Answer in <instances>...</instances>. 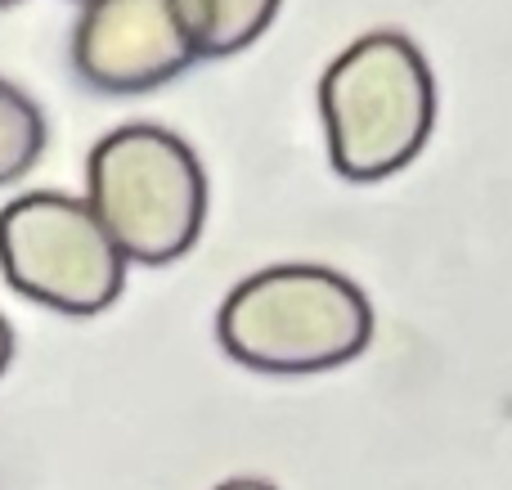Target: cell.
Listing matches in <instances>:
<instances>
[{"label": "cell", "mask_w": 512, "mask_h": 490, "mask_svg": "<svg viewBox=\"0 0 512 490\" xmlns=\"http://www.w3.org/2000/svg\"><path fill=\"white\" fill-rule=\"evenodd\" d=\"M216 338L256 374H324L369 347L373 306L328 266H270L225 297Z\"/></svg>", "instance_id": "1"}, {"label": "cell", "mask_w": 512, "mask_h": 490, "mask_svg": "<svg viewBox=\"0 0 512 490\" xmlns=\"http://www.w3.org/2000/svg\"><path fill=\"white\" fill-rule=\"evenodd\" d=\"M319 113L333 167L346 180H382L409 167L432 135V68L409 36L369 32L328 63Z\"/></svg>", "instance_id": "2"}, {"label": "cell", "mask_w": 512, "mask_h": 490, "mask_svg": "<svg viewBox=\"0 0 512 490\" xmlns=\"http://www.w3.org/2000/svg\"><path fill=\"white\" fill-rule=\"evenodd\" d=\"M86 207L122 261L167 266L203 234L207 176L198 153L162 126H122L90 153Z\"/></svg>", "instance_id": "3"}, {"label": "cell", "mask_w": 512, "mask_h": 490, "mask_svg": "<svg viewBox=\"0 0 512 490\" xmlns=\"http://www.w3.org/2000/svg\"><path fill=\"white\" fill-rule=\"evenodd\" d=\"M9 288L63 315H99L126 284V261L81 198L23 194L0 212Z\"/></svg>", "instance_id": "4"}, {"label": "cell", "mask_w": 512, "mask_h": 490, "mask_svg": "<svg viewBox=\"0 0 512 490\" xmlns=\"http://www.w3.org/2000/svg\"><path fill=\"white\" fill-rule=\"evenodd\" d=\"M198 59L171 0H86L72 32V63L95 90L135 95L180 77Z\"/></svg>", "instance_id": "5"}, {"label": "cell", "mask_w": 512, "mask_h": 490, "mask_svg": "<svg viewBox=\"0 0 512 490\" xmlns=\"http://www.w3.org/2000/svg\"><path fill=\"white\" fill-rule=\"evenodd\" d=\"M198 54H234L270 27L279 0H171Z\"/></svg>", "instance_id": "6"}, {"label": "cell", "mask_w": 512, "mask_h": 490, "mask_svg": "<svg viewBox=\"0 0 512 490\" xmlns=\"http://www.w3.org/2000/svg\"><path fill=\"white\" fill-rule=\"evenodd\" d=\"M45 149V117L14 81H0V185H14Z\"/></svg>", "instance_id": "7"}, {"label": "cell", "mask_w": 512, "mask_h": 490, "mask_svg": "<svg viewBox=\"0 0 512 490\" xmlns=\"http://www.w3.org/2000/svg\"><path fill=\"white\" fill-rule=\"evenodd\" d=\"M9 356H14V333H9V324L0 320V374H5Z\"/></svg>", "instance_id": "8"}, {"label": "cell", "mask_w": 512, "mask_h": 490, "mask_svg": "<svg viewBox=\"0 0 512 490\" xmlns=\"http://www.w3.org/2000/svg\"><path fill=\"white\" fill-rule=\"evenodd\" d=\"M216 490H274V486L270 482H256V477H234V482H225Z\"/></svg>", "instance_id": "9"}, {"label": "cell", "mask_w": 512, "mask_h": 490, "mask_svg": "<svg viewBox=\"0 0 512 490\" xmlns=\"http://www.w3.org/2000/svg\"><path fill=\"white\" fill-rule=\"evenodd\" d=\"M5 5H18V0H0V9H5Z\"/></svg>", "instance_id": "10"}]
</instances>
